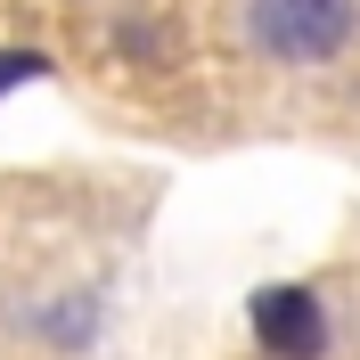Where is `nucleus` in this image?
I'll return each instance as SVG.
<instances>
[{"instance_id":"nucleus-1","label":"nucleus","mask_w":360,"mask_h":360,"mask_svg":"<svg viewBox=\"0 0 360 360\" xmlns=\"http://www.w3.org/2000/svg\"><path fill=\"white\" fill-rule=\"evenodd\" d=\"M360 41V0H246V49L262 66H336Z\"/></svg>"},{"instance_id":"nucleus-2","label":"nucleus","mask_w":360,"mask_h":360,"mask_svg":"<svg viewBox=\"0 0 360 360\" xmlns=\"http://www.w3.org/2000/svg\"><path fill=\"white\" fill-rule=\"evenodd\" d=\"M246 336L262 360H336V311L311 278H270L246 295Z\"/></svg>"},{"instance_id":"nucleus-3","label":"nucleus","mask_w":360,"mask_h":360,"mask_svg":"<svg viewBox=\"0 0 360 360\" xmlns=\"http://www.w3.org/2000/svg\"><path fill=\"white\" fill-rule=\"evenodd\" d=\"M33 328H41L49 344H58V352H90V344H98V328H107V311H98V295H58V303H41V319H33Z\"/></svg>"},{"instance_id":"nucleus-4","label":"nucleus","mask_w":360,"mask_h":360,"mask_svg":"<svg viewBox=\"0 0 360 360\" xmlns=\"http://www.w3.org/2000/svg\"><path fill=\"white\" fill-rule=\"evenodd\" d=\"M115 58L123 66H172V25L164 17H115Z\"/></svg>"},{"instance_id":"nucleus-5","label":"nucleus","mask_w":360,"mask_h":360,"mask_svg":"<svg viewBox=\"0 0 360 360\" xmlns=\"http://www.w3.org/2000/svg\"><path fill=\"white\" fill-rule=\"evenodd\" d=\"M49 74H58V58H49V49H33V41H0V107H8L17 90L49 82Z\"/></svg>"}]
</instances>
